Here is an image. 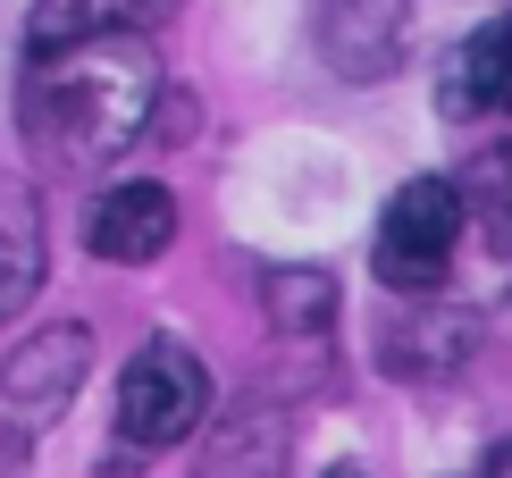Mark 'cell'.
Segmentation results:
<instances>
[{"mask_svg": "<svg viewBox=\"0 0 512 478\" xmlns=\"http://www.w3.org/2000/svg\"><path fill=\"white\" fill-rule=\"evenodd\" d=\"M152 110H160V51L143 34H93L68 51H34L26 101H17L26 135L68 168H101L135 151Z\"/></svg>", "mask_w": 512, "mask_h": 478, "instance_id": "1", "label": "cell"}, {"mask_svg": "<svg viewBox=\"0 0 512 478\" xmlns=\"http://www.w3.org/2000/svg\"><path fill=\"white\" fill-rule=\"evenodd\" d=\"M462 219H471V193L454 177H412L395 185L387 219H378V277L395 294H437L445 260L462 244Z\"/></svg>", "mask_w": 512, "mask_h": 478, "instance_id": "2", "label": "cell"}, {"mask_svg": "<svg viewBox=\"0 0 512 478\" xmlns=\"http://www.w3.org/2000/svg\"><path fill=\"white\" fill-rule=\"evenodd\" d=\"M202 420H210V369L185 344H143L118 378V445L160 453V445H185Z\"/></svg>", "mask_w": 512, "mask_h": 478, "instance_id": "3", "label": "cell"}, {"mask_svg": "<svg viewBox=\"0 0 512 478\" xmlns=\"http://www.w3.org/2000/svg\"><path fill=\"white\" fill-rule=\"evenodd\" d=\"M84 369H93V336L84 328H42L34 344H17V353L0 361V411H9L17 428H42L51 411H68Z\"/></svg>", "mask_w": 512, "mask_h": 478, "instance_id": "4", "label": "cell"}, {"mask_svg": "<svg viewBox=\"0 0 512 478\" xmlns=\"http://www.w3.org/2000/svg\"><path fill=\"white\" fill-rule=\"evenodd\" d=\"M84 244L101 260H118V269H135V260H160L177 244V193L168 185H110L93 202V219H84Z\"/></svg>", "mask_w": 512, "mask_h": 478, "instance_id": "5", "label": "cell"}, {"mask_svg": "<svg viewBox=\"0 0 512 478\" xmlns=\"http://www.w3.org/2000/svg\"><path fill=\"white\" fill-rule=\"evenodd\" d=\"M403 34H412V0H328L319 9V51L361 84L403 59Z\"/></svg>", "mask_w": 512, "mask_h": 478, "instance_id": "6", "label": "cell"}, {"mask_svg": "<svg viewBox=\"0 0 512 478\" xmlns=\"http://www.w3.org/2000/svg\"><path fill=\"white\" fill-rule=\"evenodd\" d=\"M437 101H445V118H512V9L454 42Z\"/></svg>", "mask_w": 512, "mask_h": 478, "instance_id": "7", "label": "cell"}, {"mask_svg": "<svg viewBox=\"0 0 512 478\" xmlns=\"http://www.w3.org/2000/svg\"><path fill=\"white\" fill-rule=\"evenodd\" d=\"M177 9L185 0H34L26 42L34 51H68V42H93V34H152Z\"/></svg>", "mask_w": 512, "mask_h": 478, "instance_id": "8", "label": "cell"}, {"mask_svg": "<svg viewBox=\"0 0 512 478\" xmlns=\"http://www.w3.org/2000/svg\"><path fill=\"white\" fill-rule=\"evenodd\" d=\"M42 260H51V244H42L34 185L26 177H0V319H17L42 294Z\"/></svg>", "mask_w": 512, "mask_h": 478, "instance_id": "9", "label": "cell"}, {"mask_svg": "<svg viewBox=\"0 0 512 478\" xmlns=\"http://www.w3.org/2000/svg\"><path fill=\"white\" fill-rule=\"evenodd\" d=\"M277 462H286V420L269 403L227 411L202 445V478H277Z\"/></svg>", "mask_w": 512, "mask_h": 478, "instance_id": "10", "label": "cell"}, {"mask_svg": "<svg viewBox=\"0 0 512 478\" xmlns=\"http://www.w3.org/2000/svg\"><path fill=\"white\" fill-rule=\"evenodd\" d=\"M471 344H479V328L462 311H420L403 328H387V369L395 378H445V369L471 361Z\"/></svg>", "mask_w": 512, "mask_h": 478, "instance_id": "11", "label": "cell"}, {"mask_svg": "<svg viewBox=\"0 0 512 478\" xmlns=\"http://www.w3.org/2000/svg\"><path fill=\"white\" fill-rule=\"evenodd\" d=\"M471 210H479V227H487V244H496L512 260V143H487L479 160H471Z\"/></svg>", "mask_w": 512, "mask_h": 478, "instance_id": "12", "label": "cell"}, {"mask_svg": "<svg viewBox=\"0 0 512 478\" xmlns=\"http://www.w3.org/2000/svg\"><path fill=\"white\" fill-rule=\"evenodd\" d=\"M345 478H353V470H345Z\"/></svg>", "mask_w": 512, "mask_h": 478, "instance_id": "13", "label": "cell"}]
</instances>
